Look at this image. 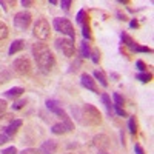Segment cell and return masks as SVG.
Listing matches in <instances>:
<instances>
[{"mask_svg":"<svg viewBox=\"0 0 154 154\" xmlns=\"http://www.w3.org/2000/svg\"><path fill=\"white\" fill-rule=\"evenodd\" d=\"M32 56L37 63V66L43 72H49L56 65V59L51 53L49 46L45 42H35L32 45Z\"/></svg>","mask_w":154,"mask_h":154,"instance_id":"6da1fadb","label":"cell"},{"mask_svg":"<svg viewBox=\"0 0 154 154\" xmlns=\"http://www.w3.org/2000/svg\"><path fill=\"white\" fill-rule=\"evenodd\" d=\"M72 116L82 125L99 126L102 123V114H100V111L94 105H89V103H85L82 108H72Z\"/></svg>","mask_w":154,"mask_h":154,"instance_id":"7a4b0ae2","label":"cell"},{"mask_svg":"<svg viewBox=\"0 0 154 154\" xmlns=\"http://www.w3.org/2000/svg\"><path fill=\"white\" fill-rule=\"evenodd\" d=\"M32 35L35 38H38L40 42H45L49 38L51 35V29H49V23L45 17H38L34 23V28H32Z\"/></svg>","mask_w":154,"mask_h":154,"instance_id":"3957f363","label":"cell"},{"mask_svg":"<svg viewBox=\"0 0 154 154\" xmlns=\"http://www.w3.org/2000/svg\"><path fill=\"white\" fill-rule=\"evenodd\" d=\"M53 26L57 32H62L68 35V38H71V40H74L75 38V31H74V26L72 23L68 20V19H62V17H56L54 22H53Z\"/></svg>","mask_w":154,"mask_h":154,"instance_id":"277c9868","label":"cell"},{"mask_svg":"<svg viewBox=\"0 0 154 154\" xmlns=\"http://www.w3.org/2000/svg\"><path fill=\"white\" fill-rule=\"evenodd\" d=\"M45 105H46V108H48L51 112H53V114H56L57 117H60V120H62V122H66V123H71V122H72V120H71V117L68 116V112L62 108V105L59 103L57 100L48 99Z\"/></svg>","mask_w":154,"mask_h":154,"instance_id":"5b68a950","label":"cell"},{"mask_svg":"<svg viewBox=\"0 0 154 154\" xmlns=\"http://www.w3.org/2000/svg\"><path fill=\"white\" fill-rule=\"evenodd\" d=\"M120 38H122V43L123 46H128V48H131L133 51H136V53H148L151 54L152 53V49L149 46H142V45H139L134 38L131 35H128L126 32H122L120 34Z\"/></svg>","mask_w":154,"mask_h":154,"instance_id":"8992f818","label":"cell"},{"mask_svg":"<svg viewBox=\"0 0 154 154\" xmlns=\"http://www.w3.org/2000/svg\"><path fill=\"white\" fill-rule=\"evenodd\" d=\"M31 22H32V16H31L29 11L22 9V11H19L17 14L14 16V26L19 28V29H22V31L28 29V26L31 25Z\"/></svg>","mask_w":154,"mask_h":154,"instance_id":"52a82bcc","label":"cell"},{"mask_svg":"<svg viewBox=\"0 0 154 154\" xmlns=\"http://www.w3.org/2000/svg\"><path fill=\"white\" fill-rule=\"evenodd\" d=\"M12 69L19 75H28L31 72V62L26 57H19L12 62Z\"/></svg>","mask_w":154,"mask_h":154,"instance_id":"ba28073f","label":"cell"},{"mask_svg":"<svg viewBox=\"0 0 154 154\" xmlns=\"http://www.w3.org/2000/svg\"><path fill=\"white\" fill-rule=\"evenodd\" d=\"M57 46L62 49V53L66 57H72L75 54V45H74V40H71V38H62V40H57Z\"/></svg>","mask_w":154,"mask_h":154,"instance_id":"9c48e42d","label":"cell"},{"mask_svg":"<svg viewBox=\"0 0 154 154\" xmlns=\"http://www.w3.org/2000/svg\"><path fill=\"white\" fill-rule=\"evenodd\" d=\"M74 130V123L71 122V123H66V122H57V123H54L53 125V128H51V133L53 134H56V136H62V134H66V133H69V131H72Z\"/></svg>","mask_w":154,"mask_h":154,"instance_id":"30bf717a","label":"cell"},{"mask_svg":"<svg viewBox=\"0 0 154 154\" xmlns=\"http://www.w3.org/2000/svg\"><path fill=\"white\" fill-rule=\"evenodd\" d=\"M109 142H111V140H109V137L106 134H96L93 137V143H94V146L99 151H106L109 148V145H111Z\"/></svg>","mask_w":154,"mask_h":154,"instance_id":"8fae6325","label":"cell"},{"mask_svg":"<svg viewBox=\"0 0 154 154\" xmlns=\"http://www.w3.org/2000/svg\"><path fill=\"white\" fill-rule=\"evenodd\" d=\"M57 149H59L57 140L49 139V140H45V142L40 145V148H38V154H56Z\"/></svg>","mask_w":154,"mask_h":154,"instance_id":"7c38bea8","label":"cell"},{"mask_svg":"<svg viewBox=\"0 0 154 154\" xmlns=\"http://www.w3.org/2000/svg\"><path fill=\"white\" fill-rule=\"evenodd\" d=\"M80 83L83 88L89 89V91H93V93H99V88H97V82L93 79V75H89L88 72H83L80 75Z\"/></svg>","mask_w":154,"mask_h":154,"instance_id":"4fadbf2b","label":"cell"},{"mask_svg":"<svg viewBox=\"0 0 154 154\" xmlns=\"http://www.w3.org/2000/svg\"><path fill=\"white\" fill-rule=\"evenodd\" d=\"M23 125V120L22 119H14V120H12L8 126H6V130H5V134L6 136H9L11 139L12 137H14L16 134H17V131L20 130V126Z\"/></svg>","mask_w":154,"mask_h":154,"instance_id":"5bb4252c","label":"cell"},{"mask_svg":"<svg viewBox=\"0 0 154 154\" xmlns=\"http://www.w3.org/2000/svg\"><path fill=\"white\" fill-rule=\"evenodd\" d=\"M25 48V40H22V38H17V40H14L11 43L9 49H8V54L9 56H14L17 53H20V51Z\"/></svg>","mask_w":154,"mask_h":154,"instance_id":"9a60e30c","label":"cell"},{"mask_svg":"<svg viewBox=\"0 0 154 154\" xmlns=\"http://www.w3.org/2000/svg\"><path fill=\"white\" fill-rule=\"evenodd\" d=\"M93 79H94L96 82H99L103 88H108V79H106L105 72L102 71V69H96V71L93 72Z\"/></svg>","mask_w":154,"mask_h":154,"instance_id":"2e32d148","label":"cell"},{"mask_svg":"<svg viewBox=\"0 0 154 154\" xmlns=\"http://www.w3.org/2000/svg\"><path fill=\"white\" fill-rule=\"evenodd\" d=\"M14 120V114L12 112H5L0 116V131H5L6 130V126Z\"/></svg>","mask_w":154,"mask_h":154,"instance_id":"e0dca14e","label":"cell"},{"mask_svg":"<svg viewBox=\"0 0 154 154\" xmlns=\"http://www.w3.org/2000/svg\"><path fill=\"white\" fill-rule=\"evenodd\" d=\"M23 93H25V89L22 86H12L11 89H8V91L5 93V97H8V99H17Z\"/></svg>","mask_w":154,"mask_h":154,"instance_id":"ac0fdd59","label":"cell"},{"mask_svg":"<svg viewBox=\"0 0 154 154\" xmlns=\"http://www.w3.org/2000/svg\"><path fill=\"white\" fill-rule=\"evenodd\" d=\"M100 99H102V103L105 105V108H106L108 114H109V116H112V114H114V105L111 103V97H109V94H108V93H103Z\"/></svg>","mask_w":154,"mask_h":154,"instance_id":"d6986e66","label":"cell"},{"mask_svg":"<svg viewBox=\"0 0 154 154\" xmlns=\"http://www.w3.org/2000/svg\"><path fill=\"white\" fill-rule=\"evenodd\" d=\"M89 54H91V48H89V43L86 40H83L80 43V59H88Z\"/></svg>","mask_w":154,"mask_h":154,"instance_id":"ffe728a7","label":"cell"},{"mask_svg":"<svg viewBox=\"0 0 154 154\" xmlns=\"http://www.w3.org/2000/svg\"><path fill=\"white\" fill-rule=\"evenodd\" d=\"M112 105L114 106H117V108H123V105H125V99H123V96L122 94H119V93H114L112 94Z\"/></svg>","mask_w":154,"mask_h":154,"instance_id":"44dd1931","label":"cell"},{"mask_svg":"<svg viewBox=\"0 0 154 154\" xmlns=\"http://www.w3.org/2000/svg\"><path fill=\"white\" fill-rule=\"evenodd\" d=\"M82 34H83V40H91V28H89V22L86 20L82 25Z\"/></svg>","mask_w":154,"mask_h":154,"instance_id":"7402d4cb","label":"cell"},{"mask_svg":"<svg viewBox=\"0 0 154 154\" xmlns=\"http://www.w3.org/2000/svg\"><path fill=\"white\" fill-rule=\"evenodd\" d=\"M136 79L137 80H140L142 83H148V82H151V79H152V74L151 72H139L137 75H136Z\"/></svg>","mask_w":154,"mask_h":154,"instance_id":"603a6c76","label":"cell"},{"mask_svg":"<svg viewBox=\"0 0 154 154\" xmlns=\"http://www.w3.org/2000/svg\"><path fill=\"white\" fill-rule=\"evenodd\" d=\"M128 130L133 136L137 134V122H136V117H130L128 119Z\"/></svg>","mask_w":154,"mask_h":154,"instance_id":"cb8c5ba5","label":"cell"},{"mask_svg":"<svg viewBox=\"0 0 154 154\" xmlns=\"http://www.w3.org/2000/svg\"><path fill=\"white\" fill-rule=\"evenodd\" d=\"M86 20H88L86 11H85V9H80L79 12H77V16H75V22L79 23V25H83V23H85Z\"/></svg>","mask_w":154,"mask_h":154,"instance_id":"d4e9b609","label":"cell"},{"mask_svg":"<svg viewBox=\"0 0 154 154\" xmlns=\"http://www.w3.org/2000/svg\"><path fill=\"white\" fill-rule=\"evenodd\" d=\"M9 35V29L6 26V23L0 20V40H3V38H6Z\"/></svg>","mask_w":154,"mask_h":154,"instance_id":"484cf974","label":"cell"},{"mask_svg":"<svg viewBox=\"0 0 154 154\" xmlns=\"http://www.w3.org/2000/svg\"><path fill=\"white\" fill-rule=\"evenodd\" d=\"M26 99H22V100H16L14 103H12V109L14 111H19V109H22V108H25V105H26Z\"/></svg>","mask_w":154,"mask_h":154,"instance_id":"4316f807","label":"cell"},{"mask_svg":"<svg viewBox=\"0 0 154 154\" xmlns=\"http://www.w3.org/2000/svg\"><path fill=\"white\" fill-rule=\"evenodd\" d=\"M89 57H91V60H93V63H97L100 62V51L99 49H91V54H89Z\"/></svg>","mask_w":154,"mask_h":154,"instance_id":"83f0119b","label":"cell"},{"mask_svg":"<svg viewBox=\"0 0 154 154\" xmlns=\"http://www.w3.org/2000/svg\"><path fill=\"white\" fill-rule=\"evenodd\" d=\"M80 68H82V59H75V60L71 63V71H72V72H77Z\"/></svg>","mask_w":154,"mask_h":154,"instance_id":"f1b7e54d","label":"cell"},{"mask_svg":"<svg viewBox=\"0 0 154 154\" xmlns=\"http://www.w3.org/2000/svg\"><path fill=\"white\" fill-rule=\"evenodd\" d=\"M136 66H137V69H139L140 72H146V63H145L143 60H137V62H136Z\"/></svg>","mask_w":154,"mask_h":154,"instance_id":"f546056e","label":"cell"},{"mask_svg":"<svg viewBox=\"0 0 154 154\" xmlns=\"http://www.w3.org/2000/svg\"><path fill=\"white\" fill-rule=\"evenodd\" d=\"M59 5L62 6L63 11H69V6L72 5V2L71 0H62V2H59Z\"/></svg>","mask_w":154,"mask_h":154,"instance_id":"4dcf8cb0","label":"cell"},{"mask_svg":"<svg viewBox=\"0 0 154 154\" xmlns=\"http://www.w3.org/2000/svg\"><path fill=\"white\" fill-rule=\"evenodd\" d=\"M9 77H11V74H9L8 71H2V72H0V83L8 82V80H9Z\"/></svg>","mask_w":154,"mask_h":154,"instance_id":"1f68e13d","label":"cell"},{"mask_svg":"<svg viewBox=\"0 0 154 154\" xmlns=\"http://www.w3.org/2000/svg\"><path fill=\"white\" fill-rule=\"evenodd\" d=\"M0 154H19V152H17V148H16V146H8V148H5Z\"/></svg>","mask_w":154,"mask_h":154,"instance_id":"d6a6232c","label":"cell"},{"mask_svg":"<svg viewBox=\"0 0 154 154\" xmlns=\"http://www.w3.org/2000/svg\"><path fill=\"white\" fill-rule=\"evenodd\" d=\"M6 108H8V103H6V100L0 99V116H2V114H5Z\"/></svg>","mask_w":154,"mask_h":154,"instance_id":"836d02e7","label":"cell"},{"mask_svg":"<svg viewBox=\"0 0 154 154\" xmlns=\"http://www.w3.org/2000/svg\"><path fill=\"white\" fill-rule=\"evenodd\" d=\"M9 140H11V137H9V136H6L5 133H3V134L0 133V145H5L6 142H9Z\"/></svg>","mask_w":154,"mask_h":154,"instance_id":"e575fe53","label":"cell"},{"mask_svg":"<svg viewBox=\"0 0 154 154\" xmlns=\"http://www.w3.org/2000/svg\"><path fill=\"white\" fill-rule=\"evenodd\" d=\"M19 154H38V151H37V149H34V148H26V149L20 151Z\"/></svg>","mask_w":154,"mask_h":154,"instance_id":"d590c367","label":"cell"},{"mask_svg":"<svg viewBox=\"0 0 154 154\" xmlns=\"http://www.w3.org/2000/svg\"><path fill=\"white\" fill-rule=\"evenodd\" d=\"M134 151H136V154H146V152H145V149H143L142 146H140L139 143H136V145H134Z\"/></svg>","mask_w":154,"mask_h":154,"instance_id":"8d00e7d4","label":"cell"},{"mask_svg":"<svg viewBox=\"0 0 154 154\" xmlns=\"http://www.w3.org/2000/svg\"><path fill=\"white\" fill-rule=\"evenodd\" d=\"M22 6H25V8H28V6H32L34 5V2H31V0H22Z\"/></svg>","mask_w":154,"mask_h":154,"instance_id":"74e56055","label":"cell"},{"mask_svg":"<svg viewBox=\"0 0 154 154\" xmlns=\"http://www.w3.org/2000/svg\"><path fill=\"white\" fill-rule=\"evenodd\" d=\"M130 28H139V22H137L136 19L130 22Z\"/></svg>","mask_w":154,"mask_h":154,"instance_id":"f35d334b","label":"cell"},{"mask_svg":"<svg viewBox=\"0 0 154 154\" xmlns=\"http://www.w3.org/2000/svg\"><path fill=\"white\" fill-rule=\"evenodd\" d=\"M120 53H122V54H123V56H125L126 59H131V56H130V54H128V53H126V51H125V48H123V46L120 48Z\"/></svg>","mask_w":154,"mask_h":154,"instance_id":"ab89813d","label":"cell"},{"mask_svg":"<svg viewBox=\"0 0 154 154\" xmlns=\"http://www.w3.org/2000/svg\"><path fill=\"white\" fill-rule=\"evenodd\" d=\"M111 79H114V80H119V79H120V75H119L117 72H111Z\"/></svg>","mask_w":154,"mask_h":154,"instance_id":"60d3db41","label":"cell"},{"mask_svg":"<svg viewBox=\"0 0 154 154\" xmlns=\"http://www.w3.org/2000/svg\"><path fill=\"white\" fill-rule=\"evenodd\" d=\"M117 17H119V20H126V17L122 14V12L120 11H117Z\"/></svg>","mask_w":154,"mask_h":154,"instance_id":"b9f144b4","label":"cell"},{"mask_svg":"<svg viewBox=\"0 0 154 154\" xmlns=\"http://www.w3.org/2000/svg\"><path fill=\"white\" fill-rule=\"evenodd\" d=\"M120 140H122V145L125 146V133L123 131H120Z\"/></svg>","mask_w":154,"mask_h":154,"instance_id":"7bdbcfd3","label":"cell"},{"mask_svg":"<svg viewBox=\"0 0 154 154\" xmlns=\"http://www.w3.org/2000/svg\"><path fill=\"white\" fill-rule=\"evenodd\" d=\"M119 3H120V5H128L130 2H128V0H119Z\"/></svg>","mask_w":154,"mask_h":154,"instance_id":"ee69618b","label":"cell"},{"mask_svg":"<svg viewBox=\"0 0 154 154\" xmlns=\"http://www.w3.org/2000/svg\"><path fill=\"white\" fill-rule=\"evenodd\" d=\"M49 3H51V5H59L57 0H49Z\"/></svg>","mask_w":154,"mask_h":154,"instance_id":"f6af8a7d","label":"cell"},{"mask_svg":"<svg viewBox=\"0 0 154 154\" xmlns=\"http://www.w3.org/2000/svg\"><path fill=\"white\" fill-rule=\"evenodd\" d=\"M99 154H109L108 151H99Z\"/></svg>","mask_w":154,"mask_h":154,"instance_id":"bcb514c9","label":"cell"},{"mask_svg":"<svg viewBox=\"0 0 154 154\" xmlns=\"http://www.w3.org/2000/svg\"><path fill=\"white\" fill-rule=\"evenodd\" d=\"M66 154H74V152H66Z\"/></svg>","mask_w":154,"mask_h":154,"instance_id":"7dc6e473","label":"cell"}]
</instances>
